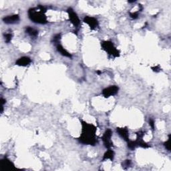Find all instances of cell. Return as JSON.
<instances>
[{"instance_id":"9","label":"cell","mask_w":171,"mask_h":171,"mask_svg":"<svg viewBox=\"0 0 171 171\" xmlns=\"http://www.w3.org/2000/svg\"><path fill=\"white\" fill-rule=\"evenodd\" d=\"M20 15L18 14H15L12 15H8L3 18V21L5 24H13L18 23L19 21H20Z\"/></svg>"},{"instance_id":"17","label":"cell","mask_w":171,"mask_h":171,"mask_svg":"<svg viewBox=\"0 0 171 171\" xmlns=\"http://www.w3.org/2000/svg\"><path fill=\"white\" fill-rule=\"evenodd\" d=\"M60 40H61V34H57L55 35L53 37V38H52V42H53L54 44H56V45H57V44L59 43Z\"/></svg>"},{"instance_id":"11","label":"cell","mask_w":171,"mask_h":171,"mask_svg":"<svg viewBox=\"0 0 171 171\" xmlns=\"http://www.w3.org/2000/svg\"><path fill=\"white\" fill-rule=\"evenodd\" d=\"M116 132L117 133L120 135L121 138L125 140V141L128 142L129 140V132L127 127L125 128H120L118 127L116 128Z\"/></svg>"},{"instance_id":"19","label":"cell","mask_w":171,"mask_h":171,"mask_svg":"<svg viewBox=\"0 0 171 171\" xmlns=\"http://www.w3.org/2000/svg\"><path fill=\"white\" fill-rule=\"evenodd\" d=\"M170 140H171V135L169 134V138H168V140L164 143V147L169 151L170 150Z\"/></svg>"},{"instance_id":"25","label":"cell","mask_w":171,"mask_h":171,"mask_svg":"<svg viewBox=\"0 0 171 171\" xmlns=\"http://www.w3.org/2000/svg\"><path fill=\"white\" fill-rule=\"evenodd\" d=\"M136 1L135 0H134V1H128V3H133V2H135Z\"/></svg>"},{"instance_id":"24","label":"cell","mask_w":171,"mask_h":171,"mask_svg":"<svg viewBox=\"0 0 171 171\" xmlns=\"http://www.w3.org/2000/svg\"><path fill=\"white\" fill-rule=\"evenodd\" d=\"M96 73H97L98 75H100V74H102V71L100 70H98V71H96Z\"/></svg>"},{"instance_id":"14","label":"cell","mask_w":171,"mask_h":171,"mask_svg":"<svg viewBox=\"0 0 171 171\" xmlns=\"http://www.w3.org/2000/svg\"><path fill=\"white\" fill-rule=\"evenodd\" d=\"M114 158V152L112 150L109 148L105 153L104 154V156L102 158V161H105L106 160H110L111 161H113Z\"/></svg>"},{"instance_id":"4","label":"cell","mask_w":171,"mask_h":171,"mask_svg":"<svg viewBox=\"0 0 171 171\" xmlns=\"http://www.w3.org/2000/svg\"><path fill=\"white\" fill-rule=\"evenodd\" d=\"M112 135V132L110 129H107L104 132L102 137V140L104 147H105L108 149L111 148L113 147V142L111 140Z\"/></svg>"},{"instance_id":"16","label":"cell","mask_w":171,"mask_h":171,"mask_svg":"<svg viewBox=\"0 0 171 171\" xmlns=\"http://www.w3.org/2000/svg\"><path fill=\"white\" fill-rule=\"evenodd\" d=\"M4 35V39H5V43H9L12 40L13 34H12V33H7V34H5Z\"/></svg>"},{"instance_id":"8","label":"cell","mask_w":171,"mask_h":171,"mask_svg":"<svg viewBox=\"0 0 171 171\" xmlns=\"http://www.w3.org/2000/svg\"><path fill=\"white\" fill-rule=\"evenodd\" d=\"M84 22L85 24H88L91 29L94 30L99 26V23L98 20L93 17H90V16H86L84 18Z\"/></svg>"},{"instance_id":"12","label":"cell","mask_w":171,"mask_h":171,"mask_svg":"<svg viewBox=\"0 0 171 171\" xmlns=\"http://www.w3.org/2000/svg\"><path fill=\"white\" fill-rule=\"evenodd\" d=\"M31 62H32V60L29 57L23 56L21 57H20V58L16 61L15 64L19 66H23V67H25V66L29 65V64Z\"/></svg>"},{"instance_id":"23","label":"cell","mask_w":171,"mask_h":171,"mask_svg":"<svg viewBox=\"0 0 171 171\" xmlns=\"http://www.w3.org/2000/svg\"><path fill=\"white\" fill-rule=\"evenodd\" d=\"M5 102H6V100L3 98H1V106H4V104H5Z\"/></svg>"},{"instance_id":"18","label":"cell","mask_w":171,"mask_h":171,"mask_svg":"<svg viewBox=\"0 0 171 171\" xmlns=\"http://www.w3.org/2000/svg\"><path fill=\"white\" fill-rule=\"evenodd\" d=\"M131 163L132 162L130 160H126V161H124L122 163V167L124 169H127L130 167Z\"/></svg>"},{"instance_id":"5","label":"cell","mask_w":171,"mask_h":171,"mask_svg":"<svg viewBox=\"0 0 171 171\" xmlns=\"http://www.w3.org/2000/svg\"><path fill=\"white\" fill-rule=\"evenodd\" d=\"M144 134L145 132L143 131H139L136 132V140H134L135 144H136V147H139L143 148H148L150 147L147 142H145L144 140H143V137H144Z\"/></svg>"},{"instance_id":"10","label":"cell","mask_w":171,"mask_h":171,"mask_svg":"<svg viewBox=\"0 0 171 171\" xmlns=\"http://www.w3.org/2000/svg\"><path fill=\"white\" fill-rule=\"evenodd\" d=\"M1 167L2 170H12L15 169V167L13 164L11 162L9 159L7 158H3L1 160Z\"/></svg>"},{"instance_id":"6","label":"cell","mask_w":171,"mask_h":171,"mask_svg":"<svg viewBox=\"0 0 171 171\" xmlns=\"http://www.w3.org/2000/svg\"><path fill=\"white\" fill-rule=\"evenodd\" d=\"M67 12L68 13L69 20H70L71 23L75 27H78L80 25V20L77 13L74 12V10L71 7L68 8Z\"/></svg>"},{"instance_id":"7","label":"cell","mask_w":171,"mask_h":171,"mask_svg":"<svg viewBox=\"0 0 171 171\" xmlns=\"http://www.w3.org/2000/svg\"><path fill=\"white\" fill-rule=\"evenodd\" d=\"M119 90V88L116 86H111L108 88H106L102 90V95L104 98H108L116 94Z\"/></svg>"},{"instance_id":"2","label":"cell","mask_w":171,"mask_h":171,"mask_svg":"<svg viewBox=\"0 0 171 171\" xmlns=\"http://www.w3.org/2000/svg\"><path fill=\"white\" fill-rule=\"evenodd\" d=\"M46 12V7L39 5L38 7L30 8L28 10L29 18L35 24H46L48 23V20L45 15Z\"/></svg>"},{"instance_id":"3","label":"cell","mask_w":171,"mask_h":171,"mask_svg":"<svg viewBox=\"0 0 171 171\" xmlns=\"http://www.w3.org/2000/svg\"><path fill=\"white\" fill-rule=\"evenodd\" d=\"M101 46L103 50L105 51L110 56L113 57L120 56V51L114 46L113 42L110 41H104L101 42Z\"/></svg>"},{"instance_id":"1","label":"cell","mask_w":171,"mask_h":171,"mask_svg":"<svg viewBox=\"0 0 171 171\" xmlns=\"http://www.w3.org/2000/svg\"><path fill=\"white\" fill-rule=\"evenodd\" d=\"M81 124L82 134L78 139L79 142L84 144L95 146L98 142L96 137L97 128L94 125L87 123L83 120H81Z\"/></svg>"},{"instance_id":"21","label":"cell","mask_w":171,"mask_h":171,"mask_svg":"<svg viewBox=\"0 0 171 171\" xmlns=\"http://www.w3.org/2000/svg\"><path fill=\"white\" fill-rule=\"evenodd\" d=\"M149 125L151 126L153 130H154V129H155V123H154V120L153 118H150L149 119Z\"/></svg>"},{"instance_id":"15","label":"cell","mask_w":171,"mask_h":171,"mask_svg":"<svg viewBox=\"0 0 171 171\" xmlns=\"http://www.w3.org/2000/svg\"><path fill=\"white\" fill-rule=\"evenodd\" d=\"M26 33L28 34L29 36H31L32 38H37L38 35V31L37 29H35L33 27L30 26H27L26 27Z\"/></svg>"},{"instance_id":"22","label":"cell","mask_w":171,"mask_h":171,"mask_svg":"<svg viewBox=\"0 0 171 171\" xmlns=\"http://www.w3.org/2000/svg\"><path fill=\"white\" fill-rule=\"evenodd\" d=\"M152 70H153L154 71H155V72H158V71H161V68H160V67L158 66H155V67H152Z\"/></svg>"},{"instance_id":"13","label":"cell","mask_w":171,"mask_h":171,"mask_svg":"<svg viewBox=\"0 0 171 171\" xmlns=\"http://www.w3.org/2000/svg\"><path fill=\"white\" fill-rule=\"evenodd\" d=\"M56 49H57V51L60 52V53L63 56L69 57V58H71V57H72L71 54L69 53V52L66 50V49L61 45V44H60V43L57 44Z\"/></svg>"},{"instance_id":"20","label":"cell","mask_w":171,"mask_h":171,"mask_svg":"<svg viewBox=\"0 0 171 171\" xmlns=\"http://www.w3.org/2000/svg\"><path fill=\"white\" fill-rule=\"evenodd\" d=\"M139 12H130V17L133 20H136L138 18H139Z\"/></svg>"}]
</instances>
